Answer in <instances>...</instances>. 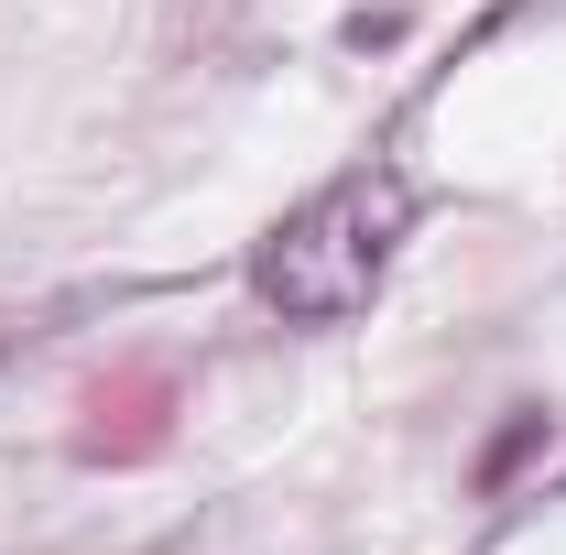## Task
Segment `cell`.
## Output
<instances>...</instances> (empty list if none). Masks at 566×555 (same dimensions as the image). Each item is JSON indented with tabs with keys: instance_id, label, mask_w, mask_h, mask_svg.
<instances>
[{
	"instance_id": "cell-3",
	"label": "cell",
	"mask_w": 566,
	"mask_h": 555,
	"mask_svg": "<svg viewBox=\"0 0 566 555\" xmlns=\"http://www.w3.org/2000/svg\"><path fill=\"white\" fill-rule=\"evenodd\" d=\"M534 436H545V415H512V436H501L491 458H480V480H512V469L534 458Z\"/></svg>"
},
{
	"instance_id": "cell-1",
	"label": "cell",
	"mask_w": 566,
	"mask_h": 555,
	"mask_svg": "<svg viewBox=\"0 0 566 555\" xmlns=\"http://www.w3.org/2000/svg\"><path fill=\"white\" fill-rule=\"evenodd\" d=\"M415 240V186L403 164H349L338 186H316L294 218L262 229L251 251V294L294 316V327H349L370 316V294L392 283V251Z\"/></svg>"
},
{
	"instance_id": "cell-2",
	"label": "cell",
	"mask_w": 566,
	"mask_h": 555,
	"mask_svg": "<svg viewBox=\"0 0 566 555\" xmlns=\"http://www.w3.org/2000/svg\"><path fill=\"white\" fill-rule=\"evenodd\" d=\"M164 436H175V381H164V370H109V381L87 392L76 458H87V469H142V458H164Z\"/></svg>"
}]
</instances>
